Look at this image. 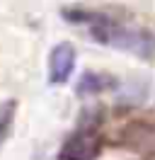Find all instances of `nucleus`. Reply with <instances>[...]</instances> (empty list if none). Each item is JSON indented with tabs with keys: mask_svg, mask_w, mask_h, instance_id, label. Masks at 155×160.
<instances>
[{
	"mask_svg": "<svg viewBox=\"0 0 155 160\" xmlns=\"http://www.w3.org/2000/svg\"><path fill=\"white\" fill-rule=\"evenodd\" d=\"M78 63V51L70 41L56 44L48 53V82L51 85H63L73 75Z\"/></svg>",
	"mask_w": 155,
	"mask_h": 160,
	"instance_id": "obj_3",
	"label": "nucleus"
},
{
	"mask_svg": "<svg viewBox=\"0 0 155 160\" xmlns=\"http://www.w3.org/2000/svg\"><path fill=\"white\" fill-rule=\"evenodd\" d=\"M121 143L136 153H155V124L133 121L121 129Z\"/></svg>",
	"mask_w": 155,
	"mask_h": 160,
	"instance_id": "obj_4",
	"label": "nucleus"
},
{
	"mask_svg": "<svg viewBox=\"0 0 155 160\" xmlns=\"http://www.w3.org/2000/svg\"><path fill=\"white\" fill-rule=\"evenodd\" d=\"M15 114H17V102H15V100L0 102V148L5 146V141H8L10 133H12Z\"/></svg>",
	"mask_w": 155,
	"mask_h": 160,
	"instance_id": "obj_6",
	"label": "nucleus"
},
{
	"mask_svg": "<svg viewBox=\"0 0 155 160\" xmlns=\"http://www.w3.org/2000/svg\"><path fill=\"white\" fill-rule=\"evenodd\" d=\"M63 17H68L70 22H78V24H85L90 29V34L95 37V41H99V44L114 46V49L126 51V53H133L143 61L155 58V34L150 29L121 24L104 12L82 10V8L63 10Z\"/></svg>",
	"mask_w": 155,
	"mask_h": 160,
	"instance_id": "obj_1",
	"label": "nucleus"
},
{
	"mask_svg": "<svg viewBox=\"0 0 155 160\" xmlns=\"http://www.w3.org/2000/svg\"><path fill=\"white\" fill-rule=\"evenodd\" d=\"M116 85V80L112 78V75H107V73H95V70H90V73H85L82 78L78 80L75 90L78 95H99V92H107L112 90Z\"/></svg>",
	"mask_w": 155,
	"mask_h": 160,
	"instance_id": "obj_5",
	"label": "nucleus"
},
{
	"mask_svg": "<svg viewBox=\"0 0 155 160\" xmlns=\"http://www.w3.org/2000/svg\"><path fill=\"white\" fill-rule=\"evenodd\" d=\"M102 153V136L92 126L70 133L58 150V160H97Z\"/></svg>",
	"mask_w": 155,
	"mask_h": 160,
	"instance_id": "obj_2",
	"label": "nucleus"
}]
</instances>
